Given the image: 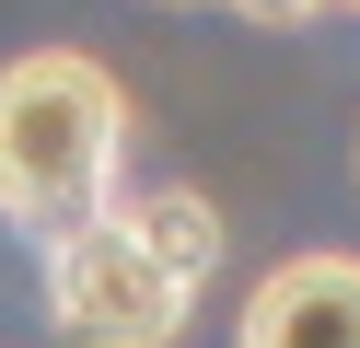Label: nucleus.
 <instances>
[{"instance_id":"nucleus-3","label":"nucleus","mask_w":360,"mask_h":348,"mask_svg":"<svg viewBox=\"0 0 360 348\" xmlns=\"http://www.w3.org/2000/svg\"><path fill=\"white\" fill-rule=\"evenodd\" d=\"M233 348H360V255H337V244L279 255V267L244 290Z\"/></svg>"},{"instance_id":"nucleus-2","label":"nucleus","mask_w":360,"mask_h":348,"mask_svg":"<svg viewBox=\"0 0 360 348\" xmlns=\"http://www.w3.org/2000/svg\"><path fill=\"white\" fill-rule=\"evenodd\" d=\"M35 267H47V314L70 348H174L186 337V278L163 267V255L128 232V209H82V221H58L47 244H35Z\"/></svg>"},{"instance_id":"nucleus-4","label":"nucleus","mask_w":360,"mask_h":348,"mask_svg":"<svg viewBox=\"0 0 360 348\" xmlns=\"http://www.w3.org/2000/svg\"><path fill=\"white\" fill-rule=\"evenodd\" d=\"M117 209H128V232H140V244L163 255V267L186 278V290L221 267V209L198 198V186H140V198H117Z\"/></svg>"},{"instance_id":"nucleus-1","label":"nucleus","mask_w":360,"mask_h":348,"mask_svg":"<svg viewBox=\"0 0 360 348\" xmlns=\"http://www.w3.org/2000/svg\"><path fill=\"white\" fill-rule=\"evenodd\" d=\"M117 162H128V82L105 58H82V46L0 58V221L24 244L105 209Z\"/></svg>"},{"instance_id":"nucleus-6","label":"nucleus","mask_w":360,"mask_h":348,"mask_svg":"<svg viewBox=\"0 0 360 348\" xmlns=\"http://www.w3.org/2000/svg\"><path fill=\"white\" fill-rule=\"evenodd\" d=\"M349 12H360V0H349Z\"/></svg>"},{"instance_id":"nucleus-5","label":"nucleus","mask_w":360,"mask_h":348,"mask_svg":"<svg viewBox=\"0 0 360 348\" xmlns=\"http://www.w3.org/2000/svg\"><path fill=\"white\" fill-rule=\"evenodd\" d=\"M233 12H244V23H279V35H290V23H314L326 0H233Z\"/></svg>"}]
</instances>
